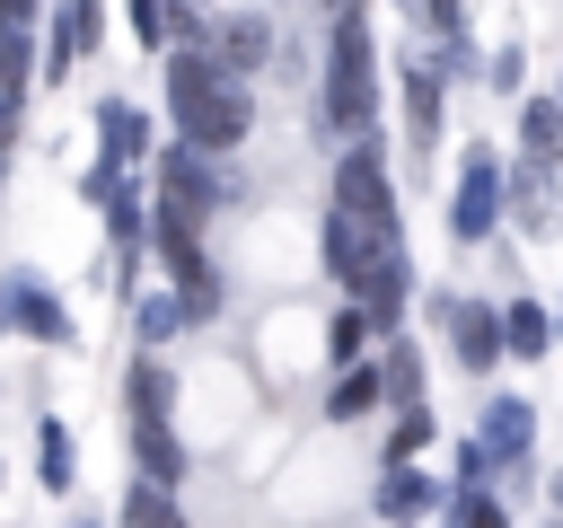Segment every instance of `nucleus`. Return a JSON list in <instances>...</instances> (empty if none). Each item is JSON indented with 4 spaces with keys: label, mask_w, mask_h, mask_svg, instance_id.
<instances>
[{
    "label": "nucleus",
    "mask_w": 563,
    "mask_h": 528,
    "mask_svg": "<svg viewBox=\"0 0 563 528\" xmlns=\"http://www.w3.org/2000/svg\"><path fill=\"white\" fill-rule=\"evenodd\" d=\"M0 290H9V326H18V334H35V343H70V308H62V299H53L44 282L9 273Z\"/></svg>",
    "instance_id": "obj_13"
},
{
    "label": "nucleus",
    "mask_w": 563,
    "mask_h": 528,
    "mask_svg": "<svg viewBox=\"0 0 563 528\" xmlns=\"http://www.w3.org/2000/svg\"><path fill=\"white\" fill-rule=\"evenodd\" d=\"M325 352H334L343 370H352V361H369V317H361V308H343V317L325 326Z\"/></svg>",
    "instance_id": "obj_26"
},
{
    "label": "nucleus",
    "mask_w": 563,
    "mask_h": 528,
    "mask_svg": "<svg viewBox=\"0 0 563 528\" xmlns=\"http://www.w3.org/2000/svg\"><path fill=\"white\" fill-rule=\"evenodd\" d=\"M501 343H510L519 361H537V352L554 343V308H545V299H501Z\"/></svg>",
    "instance_id": "obj_18"
},
{
    "label": "nucleus",
    "mask_w": 563,
    "mask_h": 528,
    "mask_svg": "<svg viewBox=\"0 0 563 528\" xmlns=\"http://www.w3.org/2000/svg\"><path fill=\"white\" fill-rule=\"evenodd\" d=\"M440 502H449V493H440L422 466H387V475H378V519H396V528H413V519L440 510Z\"/></svg>",
    "instance_id": "obj_15"
},
{
    "label": "nucleus",
    "mask_w": 563,
    "mask_h": 528,
    "mask_svg": "<svg viewBox=\"0 0 563 528\" xmlns=\"http://www.w3.org/2000/svg\"><path fill=\"white\" fill-rule=\"evenodd\" d=\"M202 44H211V62H220V70L255 79V70L273 62V18H264V9H211Z\"/></svg>",
    "instance_id": "obj_9"
},
{
    "label": "nucleus",
    "mask_w": 563,
    "mask_h": 528,
    "mask_svg": "<svg viewBox=\"0 0 563 528\" xmlns=\"http://www.w3.org/2000/svg\"><path fill=\"white\" fill-rule=\"evenodd\" d=\"M378 370H387V396H396V405H422V343L387 334V343H378Z\"/></svg>",
    "instance_id": "obj_22"
},
{
    "label": "nucleus",
    "mask_w": 563,
    "mask_h": 528,
    "mask_svg": "<svg viewBox=\"0 0 563 528\" xmlns=\"http://www.w3.org/2000/svg\"><path fill=\"white\" fill-rule=\"evenodd\" d=\"M79 528H88V519H79Z\"/></svg>",
    "instance_id": "obj_36"
},
{
    "label": "nucleus",
    "mask_w": 563,
    "mask_h": 528,
    "mask_svg": "<svg viewBox=\"0 0 563 528\" xmlns=\"http://www.w3.org/2000/svg\"><path fill=\"white\" fill-rule=\"evenodd\" d=\"M422 26L449 44V35H466V0H422Z\"/></svg>",
    "instance_id": "obj_29"
},
{
    "label": "nucleus",
    "mask_w": 563,
    "mask_h": 528,
    "mask_svg": "<svg viewBox=\"0 0 563 528\" xmlns=\"http://www.w3.org/2000/svg\"><path fill=\"white\" fill-rule=\"evenodd\" d=\"M334 202L361 211L369 229H405V220H396V185H387V150H378V132L343 141V158H334Z\"/></svg>",
    "instance_id": "obj_5"
},
{
    "label": "nucleus",
    "mask_w": 563,
    "mask_h": 528,
    "mask_svg": "<svg viewBox=\"0 0 563 528\" xmlns=\"http://www.w3.org/2000/svg\"><path fill=\"white\" fill-rule=\"evenodd\" d=\"M387 466H413L422 449H431V405H396V422H387Z\"/></svg>",
    "instance_id": "obj_24"
},
{
    "label": "nucleus",
    "mask_w": 563,
    "mask_h": 528,
    "mask_svg": "<svg viewBox=\"0 0 563 528\" xmlns=\"http://www.w3.org/2000/svg\"><path fill=\"white\" fill-rule=\"evenodd\" d=\"M457 484H493V458H484V440H457Z\"/></svg>",
    "instance_id": "obj_32"
},
{
    "label": "nucleus",
    "mask_w": 563,
    "mask_h": 528,
    "mask_svg": "<svg viewBox=\"0 0 563 528\" xmlns=\"http://www.w3.org/2000/svg\"><path fill=\"white\" fill-rule=\"evenodd\" d=\"M211 202H220V185H211V150L167 141V150H158V211H176V220H211Z\"/></svg>",
    "instance_id": "obj_8"
},
{
    "label": "nucleus",
    "mask_w": 563,
    "mask_h": 528,
    "mask_svg": "<svg viewBox=\"0 0 563 528\" xmlns=\"http://www.w3.org/2000/svg\"><path fill=\"white\" fill-rule=\"evenodd\" d=\"M501 202H510L501 158H493V150H466V158H457V185H449V238H457V246H484V238L501 229Z\"/></svg>",
    "instance_id": "obj_4"
},
{
    "label": "nucleus",
    "mask_w": 563,
    "mask_h": 528,
    "mask_svg": "<svg viewBox=\"0 0 563 528\" xmlns=\"http://www.w3.org/2000/svg\"><path fill=\"white\" fill-rule=\"evenodd\" d=\"M449 528H510V510H501V493L493 484H449Z\"/></svg>",
    "instance_id": "obj_23"
},
{
    "label": "nucleus",
    "mask_w": 563,
    "mask_h": 528,
    "mask_svg": "<svg viewBox=\"0 0 563 528\" xmlns=\"http://www.w3.org/2000/svg\"><path fill=\"white\" fill-rule=\"evenodd\" d=\"M317 123L361 141L378 132V35H369V9H334L325 18V70H317Z\"/></svg>",
    "instance_id": "obj_2"
},
{
    "label": "nucleus",
    "mask_w": 563,
    "mask_h": 528,
    "mask_svg": "<svg viewBox=\"0 0 563 528\" xmlns=\"http://www.w3.org/2000/svg\"><path fill=\"white\" fill-rule=\"evenodd\" d=\"M554 97H563V88H554Z\"/></svg>",
    "instance_id": "obj_37"
},
{
    "label": "nucleus",
    "mask_w": 563,
    "mask_h": 528,
    "mask_svg": "<svg viewBox=\"0 0 563 528\" xmlns=\"http://www.w3.org/2000/svg\"><path fill=\"white\" fill-rule=\"evenodd\" d=\"M106 238H114L123 255H132V246L150 238V202H141L132 185H114V194H106Z\"/></svg>",
    "instance_id": "obj_25"
},
{
    "label": "nucleus",
    "mask_w": 563,
    "mask_h": 528,
    "mask_svg": "<svg viewBox=\"0 0 563 528\" xmlns=\"http://www.w3.org/2000/svg\"><path fill=\"white\" fill-rule=\"evenodd\" d=\"M431 308H440V334H449L457 370H475V378H484V370H501V352H510V343H501V299H475V290H440Z\"/></svg>",
    "instance_id": "obj_6"
},
{
    "label": "nucleus",
    "mask_w": 563,
    "mask_h": 528,
    "mask_svg": "<svg viewBox=\"0 0 563 528\" xmlns=\"http://www.w3.org/2000/svg\"><path fill=\"white\" fill-rule=\"evenodd\" d=\"M510 202H519L528 238H554V167H519L510 176Z\"/></svg>",
    "instance_id": "obj_19"
},
{
    "label": "nucleus",
    "mask_w": 563,
    "mask_h": 528,
    "mask_svg": "<svg viewBox=\"0 0 563 528\" xmlns=\"http://www.w3.org/2000/svg\"><path fill=\"white\" fill-rule=\"evenodd\" d=\"M97 150H106V167H114V176H132V167H141V150H150V114H141V106H123V97H114V106H97Z\"/></svg>",
    "instance_id": "obj_14"
},
{
    "label": "nucleus",
    "mask_w": 563,
    "mask_h": 528,
    "mask_svg": "<svg viewBox=\"0 0 563 528\" xmlns=\"http://www.w3.org/2000/svg\"><path fill=\"white\" fill-rule=\"evenodd\" d=\"M387 238H396V229H369L361 211H343V202H325V246H317V255H325V273H334V282L352 290V282H361V273L378 264V246H387Z\"/></svg>",
    "instance_id": "obj_11"
},
{
    "label": "nucleus",
    "mask_w": 563,
    "mask_h": 528,
    "mask_svg": "<svg viewBox=\"0 0 563 528\" xmlns=\"http://www.w3.org/2000/svg\"><path fill=\"white\" fill-rule=\"evenodd\" d=\"M475 440H484L493 475H519V466H528V449H537V405H528V396H493V405H484V422H475Z\"/></svg>",
    "instance_id": "obj_12"
},
{
    "label": "nucleus",
    "mask_w": 563,
    "mask_h": 528,
    "mask_svg": "<svg viewBox=\"0 0 563 528\" xmlns=\"http://www.w3.org/2000/svg\"><path fill=\"white\" fill-rule=\"evenodd\" d=\"M35 440H44V493H70V431L44 414V431H35Z\"/></svg>",
    "instance_id": "obj_27"
},
{
    "label": "nucleus",
    "mask_w": 563,
    "mask_h": 528,
    "mask_svg": "<svg viewBox=\"0 0 563 528\" xmlns=\"http://www.w3.org/2000/svg\"><path fill=\"white\" fill-rule=\"evenodd\" d=\"M123 387H132V458H141V475L150 484H185V440L167 422V361L141 352Z\"/></svg>",
    "instance_id": "obj_3"
},
{
    "label": "nucleus",
    "mask_w": 563,
    "mask_h": 528,
    "mask_svg": "<svg viewBox=\"0 0 563 528\" xmlns=\"http://www.w3.org/2000/svg\"><path fill=\"white\" fill-rule=\"evenodd\" d=\"M185 326H194V308H185V290H176V282L141 299V352H158V343H167V334H185Z\"/></svg>",
    "instance_id": "obj_21"
},
{
    "label": "nucleus",
    "mask_w": 563,
    "mask_h": 528,
    "mask_svg": "<svg viewBox=\"0 0 563 528\" xmlns=\"http://www.w3.org/2000/svg\"><path fill=\"white\" fill-rule=\"evenodd\" d=\"M62 18H70L88 44H106V0H62Z\"/></svg>",
    "instance_id": "obj_30"
},
{
    "label": "nucleus",
    "mask_w": 563,
    "mask_h": 528,
    "mask_svg": "<svg viewBox=\"0 0 563 528\" xmlns=\"http://www.w3.org/2000/svg\"><path fill=\"white\" fill-rule=\"evenodd\" d=\"M317 9H325V18H334V9H352V0H317Z\"/></svg>",
    "instance_id": "obj_35"
},
{
    "label": "nucleus",
    "mask_w": 563,
    "mask_h": 528,
    "mask_svg": "<svg viewBox=\"0 0 563 528\" xmlns=\"http://www.w3.org/2000/svg\"><path fill=\"white\" fill-rule=\"evenodd\" d=\"M44 26V0H0V35H35Z\"/></svg>",
    "instance_id": "obj_31"
},
{
    "label": "nucleus",
    "mask_w": 563,
    "mask_h": 528,
    "mask_svg": "<svg viewBox=\"0 0 563 528\" xmlns=\"http://www.w3.org/2000/svg\"><path fill=\"white\" fill-rule=\"evenodd\" d=\"M123 528H194V519L176 510V484H150V475H141V484L123 493Z\"/></svg>",
    "instance_id": "obj_20"
},
{
    "label": "nucleus",
    "mask_w": 563,
    "mask_h": 528,
    "mask_svg": "<svg viewBox=\"0 0 563 528\" xmlns=\"http://www.w3.org/2000/svg\"><path fill=\"white\" fill-rule=\"evenodd\" d=\"M378 396H387V370H378V352H369V361H352V370L325 387V422H361V414H378Z\"/></svg>",
    "instance_id": "obj_17"
},
{
    "label": "nucleus",
    "mask_w": 563,
    "mask_h": 528,
    "mask_svg": "<svg viewBox=\"0 0 563 528\" xmlns=\"http://www.w3.org/2000/svg\"><path fill=\"white\" fill-rule=\"evenodd\" d=\"M167 114H176V141L229 158L255 132V88L238 70H220L211 44H167Z\"/></svg>",
    "instance_id": "obj_1"
},
{
    "label": "nucleus",
    "mask_w": 563,
    "mask_h": 528,
    "mask_svg": "<svg viewBox=\"0 0 563 528\" xmlns=\"http://www.w3.org/2000/svg\"><path fill=\"white\" fill-rule=\"evenodd\" d=\"M554 343H563V299H554Z\"/></svg>",
    "instance_id": "obj_34"
},
{
    "label": "nucleus",
    "mask_w": 563,
    "mask_h": 528,
    "mask_svg": "<svg viewBox=\"0 0 563 528\" xmlns=\"http://www.w3.org/2000/svg\"><path fill=\"white\" fill-rule=\"evenodd\" d=\"M484 79H493L501 97H528V88H519V79H528V53H519V44H501V53L484 62Z\"/></svg>",
    "instance_id": "obj_28"
},
{
    "label": "nucleus",
    "mask_w": 563,
    "mask_h": 528,
    "mask_svg": "<svg viewBox=\"0 0 563 528\" xmlns=\"http://www.w3.org/2000/svg\"><path fill=\"white\" fill-rule=\"evenodd\" d=\"M545 493H554V510H563V466H554V475H545Z\"/></svg>",
    "instance_id": "obj_33"
},
{
    "label": "nucleus",
    "mask_w": 563,
    "mask_h": 528,
    "mask_svg": "<svg viewBox=\"0 0 563 528\" xmlns=\"http://www.w3.org/2000/svg\"><path fill=\"white\" fill-rule=\"evenodd\" d=\"M396 88H405V141H413V150H440V97H449V62H440V53H405V62H396Z\"/></svg>",
    "instance_id": "obj_10"
},
{
    "label": "nucleus",
    "mask_w": 563,
    "mask_h": 528,
    "mask_svg": "<svg viewBox=\"0 0 563 528\" xmlns=\"http://www.w3.org/2000/svg\"><path fill=\"white\" fill-rule=\"evenodd\" d=\"M519 158L563 167V97H519Z\"/></svg>",
    "instance_id": "obj_16"
},
{
    "label": "nucleus",
    "mask_w": 563,
    "mask_h": 528,
    "mask_svg": "<svg viewBox=\"0 0 563 528\" xmlns=\"http://www.w3.org/2000/svg\"><path fill=\"white\" fill-rule=\"evenodd\" d=\"M352 299H361L369 334H405V308H413V255H405V238L378 246V264L352 282Z\"/></svg>",
    "instance_id": "obj_7"
}]
</instances>
